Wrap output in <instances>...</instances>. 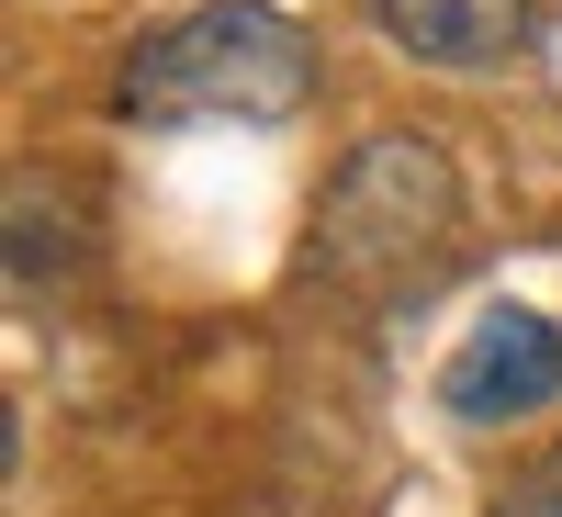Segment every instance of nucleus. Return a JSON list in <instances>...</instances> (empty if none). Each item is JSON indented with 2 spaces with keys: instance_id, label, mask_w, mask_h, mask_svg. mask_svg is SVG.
Listing matches in <instances>:
<instances>
[{
  "instance_id": "39448f33",
  "label": "nucleus",
  "mask_w": 562,
  "mask_h": 517,
  "mask_svg": "<svg viewBox=\"0 0 562 517\" xmlns=\"http://www.w3.org/2000/svg\"><path fill=\"white\" fill-rule=\"evenodd\" d=\"M495 517H562V439H551V450L529 461V473L495 495Z\"/></svg>"
},
{
  "instance_id": "f03ea898",
  "label": "nucleus",
  "mask_w": 562,
  "mask_h": 517,
  "mask_svg": "<svg viewBox=\"0 0 562 517\" xmlns=\"http://www.w3.org/2000/svg\"><path fill=\"white\" fill-rule=\"evenodd\" d=\"M461 248V169L439 158V135H360L315 203L304 270L338 293H416Z\"/></svg>"
},
{
  "instance_id": "f257e3e1",
  "label": "nucleus",
  "mask_w": 562,
  "mask_h": 517,
  "mask_svg": "<svg viewBox=\"0 0 562 517\" xmlns=\"http://www.w3.org/2000/svg\"><path fill=\"white\" fill-rule=\"evenodd\" d=\"M315 102V45L270 0H192L124 45L113 113L124 124H293Z\"/></svg>"
},
{
  "instance_id": "7ed1b4c3",
  "label": "nucleus",
  "mask_w": 562,
  "mask_h": 517,
  "mask_svg": "<svg viewBox=\"0 0 562 517\" xmlns=\"http://www.w3.org/2000/svg\"><path fill=\"white\" fill-rule=\"evenodd\" d=\"M551 394H562V326L540 304L473 315L439 360V416L450 428H506V416H540Z\"/></svg>"
},
{
  "instance_id": "20e7f679",
  "label": "nucleus",
  "mask_w": 562,
  "mask_h": 517,
  "mask_svg": "<svg viewBox=\"0 0 562 517\" xmlns=\"http://www.w3.org/2000/svg\"><path fill=\"white\" fill-rule=\"evenodd\" d=\"M371 23H383L416 68H450V79H495L529 57V23L540 0H371Z\"/></svg>"
}]
</instances>
